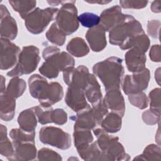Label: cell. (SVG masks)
I'll list each match as a JSON object with an SVG mask.
<instances>
[{
    "mask_svg": "<svg viewBox=\"0 0 161 161\" xmlns=\"http://www.w3.org/2000/svg\"><path fill=\"white\" fill-rule=\"evenodd\" d=\"M28 83L31 96L37 99L43 108H50L64 96V89L60 84L57 82L48 83L47 80L39 74L30 76Z\"/></svg>",
    "mask_w": 161,
    "mask_h": 161,
    "instance_id": "6da1fadb",
    "label": "cell"
},
{
    "mask_svg": "<svg viewBox=\"0 0 161 161\" xmlns=\"http://www.w3.org/2000/svg\"><path fill=\"white\" fill-rule=\"evenodd\" d=\"M45 60L39 68L40 73L48 79L57 78L60 72L74 67V58L65 52H60L55 46L45 47L42 53Z\"/></svg>",
    "mask_w": 161,
    "mask_h": 161,
    "instance_id": "7a4b0ae2",
    "label": "cell"
},
{
    "mask_svg": "<svg viewBox=\"0 0 161 161\" xmlns=\"http://www.w3.org/2000/svg\"><path fill=\"white\" fill-rule=\"evenodd\" d=\"M94 75L102 82L105 90L119 89L124 74L123 60L118 57H110L96 63L92 67Z\"/></svg>",
    "mask_w": 161,
    "mask_h": 161,
    "instance_id": "3957f363",
    "label": "cell"
},
{
    "mask_svg": "<svg viewBox=\"0 0 161 161\" xmlns=\"http://www.w3.org/2000/svg\"><path fill=\"white\" fill-rule=\"evenodd\" d=\"M97 138V144L106 156L107 160H129L130 155L125 152L123 145L119 142V138L109 135L102 128L93 130Z\"/></svg>",
    "mask_w": 161,
    "mask_h": 161,
    "instance_id": "277c9868",
    "label": "cell"
},
{
    "mask_svg": "<svg viewBox=\"0 0 161 161\" xmlns=\"http://www.w3.org/2000/svg\"><path fill=\"white\" fill-rule=\"evenodd\" d=\"M143 31L142 24L131 15L127 14L123 21L109 31V41L111 44L120 48L133 37Z\"/></svg>",
    "mask_w": 161,
    "mask_h": 161,
    "instance_id": "5b68a950",
    "label": "cell"
},
{
    "mask_svg": "<svg viewBox=\"0 0 161 161\" xmlns=\"http://www.w3.org/2000/svg\"><path fill=\"white\" fill-rule=\"evenodd\" d=\"M39 48L34 45L23 47L20 52L16 66L7 73L9 77H19L32 73L36 69L40 57Z\"/></svg>",
    "mask_w": 161,
    "mask_h": 161,
    "instance_id": "8992f818",
    "label": "cell"
},
{
    "mask_svg": "<svg viewBox=\"0 0 161 161\" xmlns=\"http://www.w3.org/2000/svg\"><path fill=\"white\" fill-rule=\"evenodd\" d=\"M58 11V9L55 8H36L25 19L27 30L35 35L42 33L56 16Z\"/></svg>",
    "mask_w": 161,
    "mask_h": 161,
    "instance_id": "52a82bcc",
    "label": "cell"
},
{
    "mask_svg": "<svg viewBox=\"0 0 161 161\" xmlns=\"http://www.w3.org/2000/svg\"><path fill=\"white\" fill-rule=\"evenodd\" d=\"M75 3V1H65L55 17V23L66 35L74 33L79 26L77 9Z\"/></svg>",
    "mask_w": 161,
    "mask_h": 161,
    "instance_id": "ba28073f",
    "label": "cell"
},
{
    "mask_svg": "<svg viewBox=\"0 0 161 161\" xmlns=\"http://www.w3.org/2000/svg\"><path fill=\"white\" fill-rule=\"evenodd\" d=\"M40 142L61 150H67L71 146L70 135L62 129L55 126H44L39 131Z\"/></svg>",
    "mask_w": 161,
    "mask_h": 161,
    "instance_id": "9c48e42d",
    "label": "cell"
},
{
    "mask_svg": "<svg viewBox=\"0 0 161 161\" xmlns=\"http://www.w3.org/2000/svg\"><path fill=\"white\" fill-rule=\"evenodd\" d=\"M150 79V70L147 68L132 75H126L121 83L123 91L126 95L143 92L148 87Z\"/></svg>",
    "mask_w": 161,
    "mask_h": 161,
    "instance_id": "30bf717a",
    "label": "cell"
},
{
    "mask_svg": "<svg viewBox=\"0 0 161 161\" xmlns=\"http://www.w3.org/2000/svg\"><path fill=\"white\" fill-rule=\"evenodd\" d=\"M90 73L87 67L79 65L76 68L71 67L63 72V79L64 82L70 87H74L82 89L86 87Z\"/></svg>",
    "mask_w": 161,
    "mask_h": 161,
    "instance_id": "8fae6325",
    "label": "cell"
},
{
    "mask_svg": "<svg viewBox=\"0 0 161 161\" xmlns=\"http://www.w3.org/2000/svg\"><path fill=\"white\" fill-rule=\"evenodd\" d=\"M20 48L10 40L1 38V70H8L17 64Z\"/></svg>",
    "mask_w": 161,
    "mask_h": 161,
    "instance_id": "7c38bea8",
    "label": "cell"
},
{
    "mask_svg": "<svg viewBox=\"0 0 161 161\" xmlns=\"http://www.w3.org/2000/svg\"><path fill=\"white\" fill-rule=\"evenodd\" d=\"M0 16L1 38L9 40L15 39L18 35L17 23L4 4L0 5Z\"/></svg>",
    "mask_w": 161,
    "mask_h": 161,
    "instance_id": "4fadbf2b",
    "label": "cell"
},
{
    "mask_svg": "<svg viewBox=\"0 0 161 161\" xmlns=\"http://www.w3.org/2000/svg\"><path fill=\"white\" fill-rule=\"evenodd\" d=\"M127 14L121 11L119 6H114L104 9L100 15V25L105 31H111L114 26L123 21Z\"/></svg>",
    "mask_w": 161,
    "mask_h": 161,
    "instance_id": "5bb4252c",
    "label": "cell"
},
{
    "mask_svg": "<svg viewBox=\"0 0 161 161\" xmlns=\"http://www.w3.org/2000/svg\"><path fill=\"white\" fill-rule=\"evenodd\" d=\"M125 59L126 67L131 72H139L146 68L145 53L139 48L133 47L129 49L125 55Z\"/></svg>",
    "mask_w": 161,
    "mask_h": 161,
    "instance_id": "9a60e30c",
    "label": "cell"
},
{
    "mask_svg": "<svg viewBox=\"0 0 161 161\" xmlns=\"http://www.w3.org/2000/svg\"><path fill=\"white\" fill-rule=\"evenodd\" d=\"M86 98L82 89L69 86L65 94V102L69 108L77 113L90 106Z\"/></svg>",
    "mask_w": 161,
    "mask_h": 161,
    "instance_id": "2e32d148",
    "label": "cell"
},
{
    "mask_svg": "<svg viewBox=\"0 0 161 161\" xmlns=\"http://www.w3.org/2000/svg\"><path fill=\"white\" fill-rule=\"evenodd\" d=\"M105 32L100 25L89 28L86 32V38L93 52H101L106 47L107 41Z\"/></svg>",
    "mask_w": 161,
    "mask_h": 161,
    "instance_id": "e0dca14e",
    "label": "cell"
},
{
    "mask_svg": "<svg viewBox=\"0 0 161 161\" xmlns=\"http://www.w3.org/2000/svg\"><path fill=\"white\" fill-rule=\"evenodd\" d=\"M103 102L112 111L123 116L125 112V103L124 97L119 89H111L106 91Z\"/></svg>",
    "mask_w": 161,
    "mask_h": 161,
    "instance_id": "ac0fdd59",
    "label": "cell"
},
{
    "mask_svg": "<svg viewBox=\"0 0 161 161\" xmlns=\"http://www.w3.org/2000/svg\"><path fill=\"white\" fill-rule=\"evenodd\" d=\"M70 119L74 121V129L92 130L97 125L94 113L91 106L79 111L76 115H72Z\"/></svg>",
    "mask_w": 161,
    "mask_h": 161,
    "instance_id": "d6986e66",
    "label": "cell"
},
{
    "mask_svg": "<svg viewBox=\"0 0 161 161\" xmlns=\"http://www.w3.org/2000/svg\"><path fill=\"white\" fill-rule=\"evenodd\" d=\"M14 147V153L9 160H33L37 156V150L35 143H22Z\"/></svg>",
    "mask_w": 161,
    "mask_h": 161,
    "instance_id": "ffe728a7",
    "label": "cell"
},
{
    "mask_svg": "<svg viewBox=\"0 0 161 161\" xmlns=\"http://www.w3.org/2000/svg\"><path fill=\"white\" fill-rule=\"evenodd\" d=\"M87 101L94 105L103 99L101 86L94 75L90 74L88 82L84 89Z\"/></svg>",
    "mask_w": 161,
    "mask_h": 161,
    "instance_id": "44dd1931",
    "label": "cell"
},
{
    "mask_svg": "<svg viewBox=\"0 0 161 161\" xmlns=\"http://www.w3.org/2000/svg\"><path fill=\"white\" fill-rule=\"evenodd\" d=\"M16 109V99L8 96L5 92H1L0 117L1 119L9 121L13 119Z\"/></svg>",
    "mask_w": 161,
    "mask_h": 161,
    "instance_id": "7402d4cb",
    "label": "cell"
},
{
    "mask_svg": "<svg viewBox=\"0 0 161 161\" xmlns=\"http://www.w3.org/2000/svg\"><path fill=\"white\" fill-rule=\"evenodd\" d=\"M37 118L33 108L21 111L18 117L19 128L26 132H33L37 125Z\"/></svg>",
    "mask_w": 161,
    "mask_h": 161,
    "instance_id": "603a6c76",
    "label": "cell"
},
{
    "mask_svg": "<svg viewBox=\"0 0 161 161\" xmlns=\"http://www.w3.org/2000/svg\"><path fill=\"white\" fill-rule=\"evenodd\" d=\"M66 49L69 53L75 57H82L89 52V48L86 41L80 37L72 38L67 45Z\"/></svg>",
    "mask_w": 161,
    "mask_h": 161,
    "instance_id": "cb8c5ba5",
    "label": "cell"
},
{
    "mask_svg": "<svg viewBox=\"0 0 161 161\" xmlns=\"http://www.w3.org/2000/svg\"><path fill=\"white\" fill-rule=\"evenodd\" d=\"M100 125L102 129L108 133H116L121 128L122 116L115 112L111 111L104 116Z\"/></svg>",
    "mask_w": 161,
    "mask_h": 161,
    "instance_id": "d4e9b609",
    "label": "cell"
},
{
    "mask_svg": "<svg viewBox=\"0 0 161 161\" xmlns=\"http://www.w3.org/2000/svg\"><path fill=\"white\" fill-rule=\"evenodd\" d=\"M73 138L77 152L87 147L94 140L91 130L86 129H74Z\"/></svg>",
    "mask_w": 161,
    "mask_h": 161,
    "instance_id": "484cf974",
    "label": "cell"
},
{
    "mask_svg": "<svg viewBox=\"0 0 161 161\" xmlns=\"http://www.w3.org/2000/svg\"><path fill=\"white\" fill-rule=\"evenodd\" d=\"M77 152L84 160H107L106 156L99 148L96 141L92 142L87 147Z\"/></svg>",
    "mask_w": 161,
    "mask_h": 161,
    "instance_id": "4316f807",
    "label": "cell"
},
{
    "mask_svg": "<svg viewBox=\"0 0 161 161\" xmlns=\"http://www.w3.org/2000/svg\"><path fill=\"white\" fill-rule=\"evenodd\" d=\"M26 88L25 81L19 77H13L9 82L4 92L9 97L17 99L21 96Z\"/></svg>",
    "mask_w": 161,
    "mask_h": 161,
    "instance_id": "83f0119b",
    "label": "cell"
},
{
    "mask_svg": "<svg viewBox=\"0 0 161 161\" xmlns=\"http://www.w3.org/2000/svg\"><path fill=\"white\" fill-rule=\"evenodd\" d=\"M13 142L11 143L7 136V128L3 125L0 126V153L6 157L9 160L14 155V149Z\"/></svg>",
    "mask_w": 161,
    "mask_h": 161,
    "instance_id": "f1b7e54d",
    "label": "cell"
},
{
    "mask_svg": "<svg viewBox=\"0 0 161 161\" xmlns=\"http://www.w3.org/2000/svg\"><path fill=\"white\" fill-rule=\"evenodd\" d=\"M150 47V39L148 36L142 32L130 39L120 48L123 50L130 49L133 47H137L141 49L143 52H147Z\"/></svg>",
    "mask_w": 161,
    "mask_h": 161,
    "instance_id": "f546056e",
    "label": "cell"
},
{
    "mask_svg": "<svg viewBox=\"0 0 161 161\" xmlns=\"http://www.w3.org/2000/svg\"><path fill=\"white\" fill-rule=\"evenodd\" d=\"M13 9L19 14L23 19H25L28 14L35 9L36 1H9Z\"/></svg>",
    "mask_w": 161,
    "mask_h": 161,
    "instance_id": "4dcf8cb0",
    "label": "cell"
},
{
    "mask_svg": "<svg viewBox=\"0 0 161 161\" xmlns=\"http://www.w3.org/2000/svg\"><path fill=\"white\" fill-rule=\"evenodd\" d=\"M9 136L13 141V144L14 146L26 142L35 143V132H26L22 129L13 128L10 131Z\"/></svg>",
    "mask_w": 161,
    "mask_h": 161,
    "instance_id": "1f68e13d",
    "label": "cell"
},
{
    "mask_svg": "<svg viewBox=\"0 0 161 161\" xmlns=\"http://www.w3.org/2000/svg\"><path fill=\"white\" fill-rule=\"evenodd\" d=\"M45 35L50 43L58 46H62L64 44L67 36L58 28L55 22L52 24Z\"/></svg>",
    "mask_w": 161,
    "mask_h": 161,
    "instance_id": "d6a6232c",
    "label": "cell"
},
{
    "mask_svg": "<svg viewBox=\"0 0 161 161\" xmlns=\"http://www.w3.org/2000/svg\"><path fill=\"white\" fill-rule=\"evenodd\" d=\"M161 149L159 145L155 144H150L147 145L143 153L133 158L135 160H160Z\"/></svg>",
    "mask_w": 161,
    "mask_h": 161,
    "instance_id": "836d02e7",
    "label": "cell"
},
{
    "mask_svg": "<svg viewBox=\"0 0 161 161\" xmlns=\"http://www.w3.org/2000/svg\"><path fill=\"white\" fill-rule=\"evenodd\" d=\"M78 20L82 26L89 28L96 26L100 23L99 16L90 12H85L79 15Z\"/></svg>",
    "mask_w": 161,
    "mask_h": 161,
    "instance_id": "e575fe53",
    "label": "cell"
},
{
    "mask_svg": "<svg viewBox=\"0 0 161 161\" xmlns=\"http://www.w3.org/2000/svg\"><path fill=\"white\" fill-rule=\"evenodd\" d=\"M129 102L135 107L140 109H145L148 105V97L143 92L128 95Z\"/></svg>",
    "mask_w": 161,
    "mask_h": 161,
    "instance_id": "d590c367",
    "label": "cell"
},
{
    "mask_svg": "<svg viewBox=\"0 0 161 161\" xmlns=\"http://www.w3.org/2000/svg\"><path fill=\"white\" fill-rule=\"evenodd\" d=\"M92 109L94 113L97 125H100L104 116L108 113V109L102 99L99 103L92 105Z\"/></svg>",
    "mask_w": 161,
    "mask_h": 161,
    "instance_id": "8d00e7d4",
    "label": "cell"
},
{
    "mask_svg": "<svg viewBox=\"0 0 161 161\" xmlns=\"http://www.w3.org/2000/svg\"><path fill=\"white\" fill-rule=\"evenodd\" d=\"M38 160H62L61 155L48 148H42L37 152Z\"/></svg>",
    "mask_w": 161,
    "mask_h": 161,
    "instance_id": "74e56055",
    "label": "cell"
},
{
    "mask_svg": "<svg viewBox=\"0 0 161 161\" xmlns=\"http://www.w3.org/2000/svg\"><path fill=\"white\" fill-rule=\"evenodd\" d=\"M150 109L160 113V89L155 88L148 94Z\"/></svg>",
    "mask_w": 161,
    "mask_h": 161,
    "instance_id": "f35d334b",
    "label": "cell"
},
{
    "mask_svg": "<svg viewBox=\"0 0 161 161\" xmlns=\"http://www.w3.org/2000/svg\"><path fill=\"white\" fill-rule=\"evenodd\" d=\"M50 121L56 125H62L67 121V113L61 108L52 109L50 113Z\"/></svg>",
    "mask_w": 161,
    "mask_h": 161,
    "instance_id": "ab89813d",
    "label": "cell"
},
{
    "mask_svg": "<svg viewBox=\"0 0 161 161\" xmlns=\"http://www.w3.org/2000/svg\"><path fill=\"white\" fill-rule=\"evenodd\" d=\"M142 119L148 125L157 124L160 120V113L149 109L142 113Z\"/></svg>",
    "mask_w": 161,
    "mask_h": 161,
    "instance_id": "60d3db41",
    "label": "cell"
},
{
    "mask_svg": "<svg viewBox=\"0 0 161 161\" xmlns=\"http://www.w3.org/2000/svg\"><path fill=\"white\" fill-rule=\"evenodd\" d=\"M148 3V1H119L121 7L126 9H142L147 6Z\"/></svg>",
    "mask_w": 161,
    "mask_h": 161,
    "instance_id": "b9f144b4",
    "label": "cell"
},
{
    "mask_svg": "<svg viewBox=\"0 0 161 161\" xmlns=\"http://www.w3.org/2000/svg\"><path fill=\"white\" fill-rule=\"evenodd\" d=\"M160 21L159 20L153 19L148 21L147 32L148 35L153 38H159V30Z\"/></svg>",
    "mask_w": 161,
    "mask_h": 161,
    "instance_id": "7bdbcfd3",
    "label": "cell"
},
{
    "mask_svg": "<svg viewBox=\"0 0 161 161\" xmlns=\"http://www.w3.org/2000/svg\"><path fill=\"white\" fill-rule=\"evenodd\" d=\"M149 57L152 61L155 62H160V45H153L150 48Z\"/></svg>",
    "mask_w": 161,
    "mask_h": 161,
    "instance_id": "ee69618b",
    "label": "cell"
},
{
    "mask_svg": "<svg viewBox=\"0 0 161 161\" xmlns=\"http://www.w3.org/2000/svg\"><path fill=\"white\" fill-rule=\"evenodd\" d=\"M150 8L153 13H160V1L152 2Z\"/></svg>",
    "mask_w": 161,
    "mask_h": 161,
    "instance_id": "f6af8a7d",
    "label": "cell"
},
{
    "mask_svg": "<svg viewBox=\"0 0 161 161\" xmlns=\"http://www.w3.org/2000/svg\"><path fill=\"white\" fill-rule=\"evenodd\" d=\"M5 86V78L1 75V92H4L6 90Z\"/></svg>",
    "mask_w": 161,
    "mask_h": 161,
    "instance_id": "bcb514c9",
    "label": "cell"
},
{
    "mask_svg": "<svg viewBox=\"0 0 161 161\" xmlns=\"http://www.w3.org/2000/svg\"><path fill=\"white\" fill-rule=\"evenodd\" d=\"M86 2H87V3H96V4H108V3H110V2H111V1H103V0H102V1H86Z\"/></svg>",
    "mask_w": 161,
    "mask_h": 161,
    "instance_id": "7dc6e473",
    "label": "cell"
}]
</instances>
